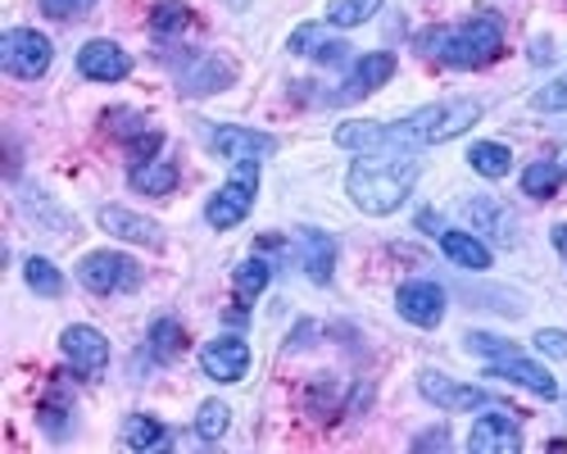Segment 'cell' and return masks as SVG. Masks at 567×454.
I'll list each match as a JSON object with an SVG mask.
<instances>
[{"label": "cell", "instance_id": "cell-1", "mask_svg": "<svg viewBox=\"0 0 567 454\" xmlns=\"http://www.w3.org/2000/svg\"><path fill=\"white\" fill-rule=\"evenodd\" d=\"M482 118V105L477 101H445V105H427V110H413L409 118H395V123H341L337 127V146L346 151H427V146H441V142H454L463 136L472 123Z\"/></svg>", "mask_w": 567, "mask_h": 454}, {"label": "cell", "instance_id": "cell-28", "mask_svg": "<svg viewBox=\"0 0 567 454\" xmlns=\"http://www.w3.org/2000/svg\"><path fill=\"white\" fill-rule=\"evenodd\" d=\"M377 10H382V0H332V6H327V23L332 28H359Z\"/></svg>", "mask_w": 567, "mask_h": 454}, {"label": "cell", "instance_id": "cell-24", "mask_svg": "<svg viewBox=\"0 0 567 454\" xmlns=\"http://www.w3.org/2000/svg\"><path fill=\"white\" fill-rule=\"evenodd\" d=\"M467 164L482 177H504L513 168V151L499 146V142H477V146H467Z\"/></svg>", "mask_w": 567, "mask_h": 454}, {"label": "cell", "instance_id": "cell-7", "mask_svg": "<svg viewBox=\"0 0 567 454\" xmlns=\"http://www.w3.org/2000/svg\"><path fill=\"white\" fill-rule=\"evenodd\" d=\"M78 282L96 296H114V291H132L141 282V268L118 250H96L78 264Z\"/></svg>", "mask_w": 567, "mask_h": 454}, {"label": "cell", "instance_id": "cell-32", "mask_svg": "<svg viewBox=\"0 0 567 454\" xmlns=\"http://www.w3.org/2000/svg\"><path fill=\"white\" fill-rule=\"evenodd\" d=\"M96 0H41V10L51 14V19H82Z\"/></svg>", "mask_w": 567, "mask_h": 454}, {"label": "cell", "instance_id": "cell-15", "mask_svg": "<svg viewBox=\"0 0 567 454\" xmlns=\"http://www.w3.org/2000/svg\"><path fill=\"white\" fill-rule=\"evenodd\" d=\"M417 391L427 395L432 404H441V409H482V404L491 400L486 391L463 386V382H454V378H445V373H436V369H422V373H417Z\"/></svg>", "mask_w": 567, "mask_h": 454}, {"label": "cell", "instance_id": "cell-22", "mask_svg": "<svg viewBox=\"0 0 567 454\" xmlns=\"http://www.w3.org/2000/svg\"><path fill=\"white\" fill-rule=\"evenodd\" d=\"M123 441H127V450H168V427L151 414H132L123 423Z\"/></svg>", "mask_w": 567, "mask_h": 454}, {"label": "cell", "instance_id": "cell-31", "mask_svg": "<svg viewBox=\"0 0 567 454\" xmlns=\"http://www.w3.org/2000/svg\"><path fill=\"white\" fill-rule=\"evenodd\" d=\"M532 105H536L540 114H558V110H567V78H558V82L540 86L536 96H532Z\"/></svg>", "mask_w": 567, "mask_h": 454}, {"label": "cell", "instance_id": "cell-27", "mask_svg": "<svg viewBox=\"0 0 567 454\" xmlns=\"http://www.w3.org/2000/svg\"><path fill=\"white\" fill-rule=\"evenodd\" d=\"M23 278H28V287H32L37 296H60V291H64V272H60L51 259H41V255H32V259L23 264Z\"/></svg>", "mask_w": 567, "mask_h": 454}, {"label": "cell", "instance_id": "cell-26", "mask_svg": "<svg viewBox=\"0 0 567 454\" xmlns=\"http://www.w3.org/2000/svg\"><path fill=\"white\" fill-rule=\"evenodd\" d=\"M227 423H231V414H227L223 400H205V404L196 409V436H200L205 445H218V441L227 436Z\"/></svg>", "mask_w": 567, "mask_h": 454}, {"label": "cell", "instance_id": "cell-23", "mask_svg": "<svg viewBox=\"0 0 567 454\" xmlns=\"http://www.w3.org/2000/svg\"><path fill=\"white\" fill-rule=\"evenodd\" d=\"M563 173H567V164L536 159V164H527V168H523V192H527L532 200H545V196H554V192H558Z\"/></svg>", "mask_w": 567, "mask_h": 454}, {"label": "cell", "instance_id": "cell-3", "mask_svg": "<svg viewBox=\"0 0 567 454\" xmlns=\"http://www.w3.org/2000/svg\"><path fill=\"white\" fill-rule=\"evenodd\" d=\"M417 182V164L409 155H363L350 164L346 192L363 214H395Z\"/></svg>", "mask_w": 567, "mask_h": 454}, {"label": "cell", "instance_id": "cell-29", "mask_svg": "<svg viewBox=\"0 0 567 454\" xmlns=\"http://www.w3.org/2000/svg\"><path fill=\"white\" fill-rule=\"evenodd\" d=\"M186 23H192V10H186L182 0H159L155 14H151V32L155 37H177Z\"/></svg>", "mask_w": 567, "mask_h": 454}, {"label": "cell", "instance_id": "cell-19", "mask_svg": "<svg viewBox=\"0 0 567 454\" xmlns=\"http://www.w3.org/2000/svg\"><path fill=\"white\" fill-rule=\"evenodd\" d=\"M291 51H296V55H313L318 64H341V60H346V41L332 37L327 28H318V23H305V28H296V37H291Z\"/></svg>", "mask_w": 567, "mask_h": 454}, {"label": "cell", "instance_id": "cell-14", "mask_svg": "<svg viewBox=\"0 0 567 454\" xmlns=\"http://www.w3.org/2000/svg\"><path fill=\"white\" fill-rule=\"evenodd\" d=\"M101 227L110 237L132 241V246H151V250L164 246V227L151 223V218H141V214H132V209H123V205H105L101 209Z\"/></svg>", "mask_w": 567, "mask_h": 454}, {"label": "cell", "instance_id": "cell-17", "mask_svg": "<svg viewBox=\"0 0 567 454\" xmlns=\"http://www.w3.org/2000/svg\"><path fill=\"white\" fill-rule=\"evenodd\" d=\"M231 64L227 60H218V55H205V60H196L192 69H186L182 78H177V86L186 91V96H214V91H223V86H231Z\"/></svg>", "mask_w": 567, "mask_h": 454}, {"label": "cell", "instance_id": "cell-18", "mask_svg": "<svg viewBox=\"0 0 567 454\" xmlns=\"http://www.w3.org/2000/svg\"><path fill=\"white\" fill-rule=\"evenodd\" d=\"M300 246H305V272L322 287V282H332V272H337V241L318 233V227H300Z\"/></svg>", "mask_w": 567, "mask_h": 454}, {"label": "cell", "instance_id": "cell-25", "mask_svg": "<svg viewBox=\"0 0 567 454\" xmlns=\"http://www.w3.org/2000/svg\"><path fill=\"white\" fill-rule=\"evenodd\" d=\"M231 287H236V300H241V305H255V300L264 296V287H268V264H264V259H246V264H236Z\"/></svg>", "mask_w": 567, "mask_h": 454}, {"label": "cell", "instance_id": "cell-12", "mask_svg": "<svg viewBox=\"0 0 567 454\" xmlns=\"http://www.w3.org/2000/svg\"><path fill=\"white\" fill-rule=\"evenodd\" d=\"M78 73L91 82H123L132 73V60L114 41H86L78 51Z\"/></svg>", "mask_w": 567, "mask_h": 454}, {"label": "cell", "instance_id": "cell-10", "mask_svg": "<svg viewBox=\"0 0 567 454\" xmlns=\"http://www.w3.org/2000/svg\"><path fill=\"white\" fill-rule=\"evenodd\" d=\"M395 309L413 328H436L445 318V291L436 282H404L395 291Z\"/></svg>", "mask_w": 567, "mask_h": 454}, {"label": "cell", "instance_id": "cell-5", "mask_svg": "<svg viewBox=\"0 0 567 454\" xmlns=\"http://www.w3.org/2000/svg\"><path fill=\"white\" fill-rule=\"evenodd\" d=\"M255 164H259V159L236 164V173L209 196L205 218H209V227H218V233H227V227H236V223L250 214V205H255V196H259V168H255Z\"/></svg>", "mask_w": 567, "mask_h": 454}, {"label": "cell", "instance_id": "cell-2", "mask_svg": "<svg viewBox=\"0 0 567 454\" xmlns=\"http://www.w3.org/2000/svg\"><path fill=\"white\" fill-rule=\"evenodd\" d=\"M417 51L450 69H482L504 55V23L495 14H472L458 28H432L417 37Z\"/></svg>", "mask_w": 567, "mask_h": 454}, {"label": "cell", "instance_id": "cell-30", "mask_svg": "<svg viewBox=\"0 0 567 454\" xmlns=\"http://www.w3.org/2000/svg\"><path fill=\"white\" fill-rule=\"evenodd\" d=\"M151 345H155V354H177L182 345H186V328L182 323H173V318H159V323L151 328Z\"/></svg>", "mask_w": 567, "mask_h": 454}, {"label": "cell", "instance_id": "cell-13", "mask_svg": "<svg viewBox=\"0 0 567 454\" xmlns=\"http://www.w3.org/2000/svg\"><path fill=\"white\" fill-rule=\"evenodd\" d=\"M467 450L472 454H517L523 450V432H517V423L508 414H482L472 423Z\"/></svg>", "mask_w": 567, "mask_h": 454}, {"label": "cell", "instance_id": "cell-11", "mask_svg": "<svg viewBox=\"0 0 567 454\" xmlns=\"http://www.w3.org/2000/svg\"><path fill=\"white\" fill-rule=\"evenodd\" d=\"M209 146H214V155L236 159V164L268 159V155L277 151V142H272L268 132H250V127H214V132H209Z\"/></svg>", "mask_w": 567, "mask_h": 454}, {"label": "cell", "instance_id": "cell-21", "mask_svg": "<svg viewBox=\"0 0 567 454\" xmlns=\"http://www.w3.org/2000/svg\"><path fill=\"white\" fill-rule=\"evenodd\" d=\"M441 250H445V259H454L458 268H491L486 241L467 237V233H441Z\"/></svg>", "mask_w": 567, "mask_h": 454}, {"label": "cell", "instance_id": "cell-20", "mask_svg": "<svg viewBox=\"0 0 567 454\" xmlns=\"http://www.w3.org/2000/svg\"><path fill=\"white\" fill-rule=\"evenodd\" d=\"M127 177H132V187L141 196H168L177 187V164H168V159H136L127 168Z\"/></svg>", "mask_w": 567, "mask_h": 454}, {"label": "cell", "instance_id": "cell-6", "mask_svg": "<svg viewBox=\"0 0 567 454\" xmlns=\"http://www.w3.org/2000/svg\"><path fill=\"white\" fill-rule=\"evenodd\" d=\"M51 60H55L51 41H45L41 32H32V28H14V32L0 37V69L23 78V82L41 78L45 69H51Z\"/></svg>", "mask_w": 567, "mask_h": 454}, {"label": "cell", "instance_id": "cell-33", "mask_svg": "<svg viewBox=\"0 0 567 454\" xmlns=\"http://www.w3.org/2000/svg\"><path fill=\"white\" fill-rule=\"evenodd\" d=\"M536 345L545 350V354H554V359H567V332H536Z\"/></svg>", "mask_w": 567, "mask_h": 454}, {"label": "cell", "instance_id": "cell-4", "mask_svg": "<svg viewBox=\"0 0 567 454\" xmlns=\"http://www.w3.org/2000/svg\"><path fill=\"white\" fill-rule=\"evenodd\" d=\"M463 345L491 359V363H486V373H491V378L517 382V386H527V391H536V395H545V400H554V395H558L554 373L545 369V363H532V359H527L523 350H517L513 341H499V337H482V332H477V337H467Z\"/></svg>", "mask_w": 567, "mask_h": 454}, {"label": "cell", "instance_id": "cell-8", "mask_svg": "<svg viewBox=\"0 0 567 454\" xmlns=\"http://www.w3.org/2000/svg\"><path fill=\"white\" fill-rule=\"evenodd\" d=\"M60 350H64V359L73 363L78 378H96V373H105V363H110V341H105L96 328H86V323L64 328Z\"/></svg>", "mask_w": 567, "mask_h": 454}, {"label": "cell", "instance_id": "cell-34", "mask_svg": "<svg viewBox=\"0 0 567 454\" xmlns=\"http://www.w3.org/2000/svg\"><path fill=\"white\" fill-rule=\"evenodd\" d=\"M445 436H450V432H441V427H436V432H422V436L413 441V450H445V445H450Z\"/></svg>", "mask_w": 567, "mask_h": 454}, {"label": "cell", "instance_id": "cell-16", "mask_svg": "<svg viewBox=\"0 0 567 454\" xmlns=\"http://www.w3.org/2000/svg\"><path fill=\"white\" fill-rule=\"evenodd\" d=\"M391 73H395V55H386V51L363 55V60L354 64V73L346 78V86H341V101H363V96H372L377 86L391 82Z\"/></svg>", "mask_w": 567, "mask_h": 454}, {"label": "cell", "instance_id": "cell-9", "mask_svg": "<svg viewBox=\"0 0 567 454\" xmlns=\"http://www.w3.org/2000/svg\"><path fill=\"white\" fill-rule=\"evenodd\" d=\"M200 369L214 382H241L250 373V345L241 337H218L200 350Z\"/></svg>", "mask_w": 567, "mask_h": 454}]
</instances>
